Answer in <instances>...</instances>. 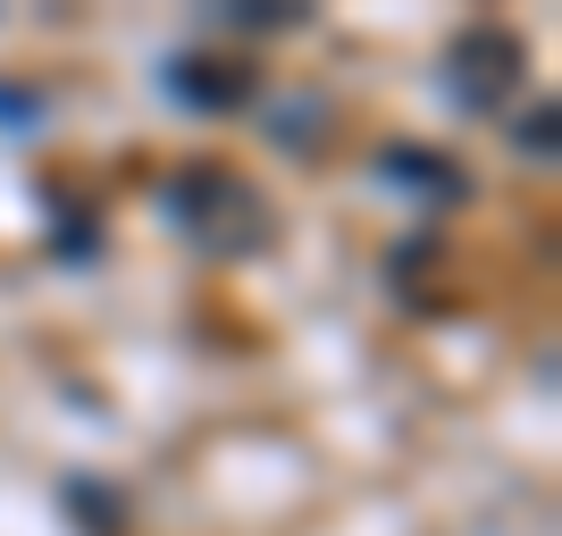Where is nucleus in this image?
Wrapping results in <instances>:
<instances>
[{
	"label": "nucleus",
	"instance_id": "obj_1",
	"mask_svg": "<svg viewBox=\"0 0 562 536\" xmlns=\"http://www.w3.org/2000/svg\"><path fill=\"white\" fill-rule=\"evenodd\" d=\"M168 227L193 235V252H218V260H244L269 243V202H260L244 176L227 168H186V176H168Z\"/></svg>",
	"mask_w": 562,
	"mask_h": 536
},
{
	"label": "nucleus",
	"instance_id": "obj_2",
	"mask_svg": "<svg viewBox=\"0 0 562 536\" xmlns=\"http://www.w3.org/2000/svg\"><path fill=\"white\" fill-rule=\"evenodd\" d=\"M513 76H520V43L513 34L479 25V34L453 43V101H462V110H495V101L513 93Z\"/></svg>",
	"mask_w": 562,
	"mask_h": 536
},
{
	"label": "nucleus",
	"instance_id": "obj_3",
	"mask_svg": "<svg viewBox=\"0 0 562 536\" xmlns=\"http://www.w3.org/2000/svg\"><path fill=\"white\" fill-rule=\"evenodd\" d=\"M168 93L193 101V110H235V101L252 93V84H244L227 59H168Z\"/></svg>",
	"mask_w": 562,
	"mask_h": 536
}]
</instances>
